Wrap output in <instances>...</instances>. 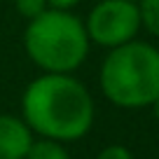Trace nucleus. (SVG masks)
<instances>
[{"label":"nucleus","mask_w":159,"mask_h":159,"mask_svg":"<svg viewBox=\"0 0 159 159\" xmlns=\"http://www.w3.org/2000/svg\"><path fill=\"white\" fill-rule=\"evenodd\" d=\"M24 45L45 73H73L89 52V35L75 14L52 7L30 19Z\"/></svg>","instance_id":"7ed1b4c3"},{"label":"nucleus","mask_w":159,"mask_h":159,"mask_svg":"<svg viewBox=\"0 0 159 159\" xmlns=\"http://www.w3.org/2000/svg\"><path fill=\"white\" fill-rule=\"evenodd\" d=\"M33 136L24 119L0 115V159H26Z\"/></svg>","instance_id":"39448f33"},{"label":"nucleus","mask_w":159,"mask_h":159,"mask_svg":"<svg viewBox=\"0 0 159 159\" xmlns=\"http://www.w3.org/2000/svg\"><path fill=\"white\" fill-rule=\"evenodd\" d=\"M96 159H134V157H131V152L124 145H108V148H103L98 152Z\"/></svg>","instance_id":"1a4fd4ad"},{"label":"nucleus","mask_w":159,"mask_h":159,"mask_svg":"<svg viewBox=\"0 0 159 159\" xmlns=\"http://www.w3.org/2000/svg\"><path fill=\"white\" fill-rule=\"evenodd\" d=\"M87 35L101 47H119L134 40L140 28V12L136 0H103L87 19Z\"/></svg>","instance_id":"20e7f679"},{"label":"nucleus","mask_w":159,"mask_h":159,"mask_svg":"<svg viewBox=\"0 0 159 159\" xmlns=\"http://www.w3.org/2000/svg\"><path fill=\"white\" fill-rule=\"evenodd\" d=\"M24 122L42 138L77 140L94 124V101L70 73H45L24 91Z\"/></svg>","instance_id":"f257e3e1"},{"label":"nucleus","mask_w":159,"mask_h":159,"mask_svg":"<svg viewBox=\"0 0 159 159\" xmlns=\"http://www.w3.org/2000/svg\"><path fill=\"white\" fill-rule=\"evenodd\" d=\"M26 159H70L68 150L61 145V140L54 138H42V140H33L26 152Z\"/></svg>","instance_id":"423d86ee"},{"label":"nucleus","mask_w":159,"mask_h":159,"mask_svg":"<svg viewBox=\"0 0 159 159\" xmlns=\"http://www.w3.org/2000/svg\"><path fill=\"white\" fill-rule=\"evenodd\" d=\"M16 12L26 19H35L47 10V0H14Z\"/></svg>","instance_id":"6e6552de"},{"label":"nucleus","mask_w":159,"mask_h":159,"mask_svg":"<svg viewBox=\"0 0 159 159\" xmlns=\"http://www.w3.org/2000/svg\"><path fill=\"white\" fill-rule=\"evenodd\" d=\"M80 0H47V5L54 10H70L73 5H77Z\"/></svg>","instance_id":"9d476101"},{"label":"nucleus","mask_w":159,"mask_h":159,"mask_svg":"<svg viewBox=\"0 0 159 159\" xmlns=\"http://www.w3.org/2000/svg\"><path fill=\"white\" fill-rule=\"evenodd\" d=\"M101 89L119 108H145L159 96V49L129 40L101 66Z\"/></svg>","instance_id":"f03ea898"},{"label":"nucleus","mask_w":159,"mask_h":159,"mask_svg":"<svg viewBox=\"0 0 159 159\" xmlns=\"http://www.w3.org/2000/svg\"><path fill=\"white\" fill-rule=\"evenodd\" d=\"M138 12H140V26H145L152 35L159 38V0H140Z\"/></svg>","instance_id":"0eeeda50"},{"label":"nucleus","mask_w":159,"mask_h":159,"mask_svg":"<svg viewBox=\"0 0 159 159\" xmlns=\"http://www.w3.org/2000/svg\"><path fill=\"white\" fill-rule=\"evenodd\" d=\"M152 110H154V117L159 119V96H157V98L152 101Z\"/></svg>","instance_id":"9b49d317"}]
</instances>
